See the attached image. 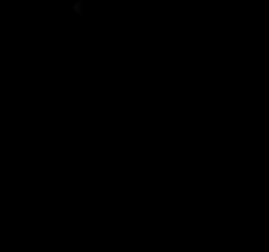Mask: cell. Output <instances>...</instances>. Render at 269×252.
Returning <instances> with one entry per match:
<instances>
[{
    "label": "cell",
    "mask_w": 269,
    "mask_h": 252,
    "mask_svg": "<svg viewBox=\"0 0 269 252\" xmlns=\"http://www.w3.org/2000/svg\"><path fill=\"white\" fill-rule=\"evenodd\" d=\"M79 6H82V2H78V4H74V12H82V8H79Z\"/></svg>",
    "instance_id": "6da1fadb"
}]
</instances>
